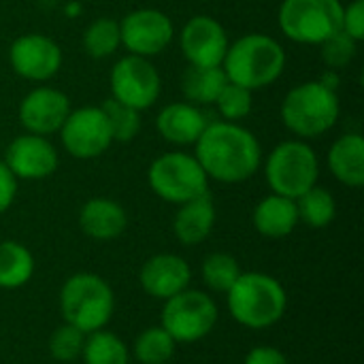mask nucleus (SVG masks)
Returning a JSON list of instances; mask_svg holds the SVG:
<instances>
[{"mask_svg":"<svg viewBox=\"0 0 364 364\" xmlns=\"http://www.w3.org/2000/svg\"><path fill=\"white\" fill-rule=\"evenodd\" d=\"M194 145V158L207 177L220 183L247 181L258 173L262 162L258 139L237 122H209Z\"/></svg>","mask_w":364,"mask_h":364,"instance_id":"f257e3e1","label":"nucleus"},{"mask_svg":"<svg viewBox=\"0 0 364 364\" xmlns=\"http://www.w3.org/2000/svg\"><path fill=\"white\" fill-rule=\"evenodd\" d=\"M222 68L230 83L250 92L269 87L286 68V51L269 34H245L228 45Z\"/></svg>","mask_w":364,"mask_h":364,"instance_id":"f03ea898","label":"nucleus"},{"mask_svg":"<svg viewBox=\"0 0 364 364\" xmlns=\"http://www.w3.org/2000/svg\"><path fill=\"white\" fill-rule=\"evenodd\" d=\"M226 294L232 320L254 331L277 324L288 307L284 286L267 273H241Z\"/></svg>","mask_w":364,"mask_h":364,"instance_id":"7ed1b4c3","label":"nucleus"},{"mask_svg":"<svg viewBox=\"0 0 364 364\" xmlns=\"http://www.w3.org/2000/svg\"><path fill=\"white\" fill-rule=\"evenodd\" d=\"M115 309L111 286L94 273L70 275L60 290V311L66 324L90 335L109 324Z\"/></svg>","mask_w":364,"mask_h":364,"instance_id":"20e7f679","label":"nucleus"},{"mask_svg":"<svg viewBox=\"0 0 364 364\" xmlns=\"http://www.w3.org/2000/svg\"><path fill=\"white\" fill-rule=\"evenodd\" d=\"M339 96L320 81H305L292 87L282 102L284 126L303 139L326 134L339 119Z\"/></svg>","mask_w":364,"mask_h":364,"instance_id":"39448f33","label":"nucleus"},{"mask_svg":"<svg viewBox=\"0 0 364 364\" xmlns=\"http://www.w3.org/2000/svg\"><path fill=\"white\" fill-rule=\"evenodd\" d=\"M264 175L273 194L296 200L318 183L320 162L307 143L284 141L269 154Z\"/></svg>","mask_w":364,"mask_h":364,"instance_id":"423d86ee","label":"nucleus"},{"mask_svg":"<svg viewBox=\"0 0 364 364\" xmlns=\"http://www.w3.org/2000/svg\"><path fill=\"white\" fill-rule=\"evenodd\" d=\"M149 188L166 203L183 205L209 194V177L198 160L183 151H168L156 158L147 173Z\"/></svg>","mask_w":364,"mask_h":364,"instance_id":"0eeeda50","label":"nucleus"},{"mask_svg":"<svg viewBox=\"0 0 364 364\" xmlns=\"http://www.w3.org/2000/svg\"><path fill=\"white\" fill-rule=\"evenodd\" d=\"M341 19L339 0H284L277 17L282 32L301 45H322L341 30Z\"/></svg>","mask_w":364,"mask_h":364,"instance_id":"6e6552de","label":"nucleus"},{"mask_svg":"<svg viewBox=\"0 0 364 364\" xmlns=\"http://www.w3.org/2000/svg\"><path fill=\"white\" fill-rule=\"evenodd\" d=\"M218 322V305L203 290H190L164 301L162 328L175 343H194L205 339Z\"/></svg>","mask_w":364,"mask_h":364,"instance_id":"1a4fd4ad","label":"nucleus"},{"mask_svg":"<svg viewBox=\"0 0 364 364\" xmlns=\"http://www.w3.org/2000/svg\"><path fill=\"white\" fill-rule=\"evenodd\" d=\"M160 75L147 58L128 53L111 70V98L136 111L154 107L160 96Z\"/></svg>","mask_w":364,"mask_h":364,"instance_id":"9d476101","label":"nucleus"},{"mask_svg":"<svg viewBox=\"0 0 364 364\" xmlns=\"http://www.w3.org/2000/svg\"><path fill=\"white\" fill-rule=\"evenodd\" d=\"M60 136L64 149L79 160L98 158L113 143L107 115L100 107H81L70 111L60 128Z\"/></svg>","mask_w":364,"mask_h":364,"instance_id":"9b49d317","label":"nucleus"},{"mask_svg":"<svg viewBox=\"0 0 364 364\" xmlns=\"http://www.w3.org/2000/svg\"><path fill=\"white\" fill-rule=\"evenodd\" d=\"M175 28L166 13L158 9H136L119 21L122 45L141 58L162 53L173 41Z\"/></svg>","mask_w":364,"mask_h":364,"instance_id":"f8f14e48","label":"nucleus"},{"mask_svg":"<svg viewBox=\"0 0 364 364\" xmlns=\"http://www.w3.org/2000/svg\"><path fill=\"white\" fill-rule=\"evenodd\" d=\"M9 62L19 77L28 81H47L58 75L62 66V49L53 38L32 32L13 41Z\"/></svg>","mask_w":364,"mask_h":364,"instance_id":"ddd939ff","label":"nucleus"},{"mask_svg":"<svg viewBox=\"0 0 364 364\" xmlns=\"http://www.w3.org/2000/svg\"><path fill=\"white\" fill-rule=\"evenodd\" d=\"M179 45L192 66H222L228 49V34L218 19L196 15L186 21Z\"/></svg>","mask_w":364,"mask_h":364,"instance_id":"4468645a","label":"nucleus"},{"mask_svg":"<svg viewBox=\"0 0 364 364\" xmlns=\"http://www.w3.org/2000/svg\"><path fill=\"white\" fill-rule=\"evenodd\" d=\"M6 168L15 175V179H45L58 171L60 158L55 147L41 134H21L15 136L4 154Z\"/></svg>","mask_w":364,"mask_h":364,"instance_id":"2eb2a0df","label":"nucleus"},{"mask_svg":"<svg viewBox=\"0 0 364 364\" xmlns=\"http://www.w3.org/2000/svg\"><path fill=\"white\" fill-rule=\"evenodd\" d=\"M70 111V100L64 92L55 87H36L19 102V122L30 134L47 136L60 132Z\"/></svg>","mask_w":364,"mask_h":364,"instance_id":"dca6fc26","label":"nucleus"},{"mask_svg":"<svg viewBox=\"0 0 364 364\" xmlns=\"http://www.w3.org/2000/svg\"><path fill=\"white\" fill-rule=\"evenodd\" d=\"M192 269L177 254H158L151 256L139 275L141 288L158 301H166L190 286Z\"/></svg>","mask_w":364,"mask_h":364,"instance_id":"f3484780","label":"nucleus"},{"mask_svg":"<svg viewBox=\"0 0 364 364\" xmlns=\"http://www.w3.org/2000/svg\"><path fill=\"white\" fill-rule=\"evenodd\" d=\"M211 119L192 102H171L158 117L156 128L160 136L173 145H194Z\"/></svg>","mask_w":364,"mask_h":364,"instance_id":"a211bd4d","label":"nucleus"},{"mask_svg":"<svg viewBox=\"0 0 364 364\" xmlns=\"http://www.w3.org/2000/svg\"><path fill=\"white\" fill-rule=\"evenodd\" d=\"M79 226L90 239L111 241L126 230L128 215L124 207L111 198H92L79 211Z\"/></svg>","mask_w":364,"mask_h":364,"instance_id":"6ab92c4d","label":"nucleus"},{"mask_svg":"<svg viewBox=\"0 0 364 364\" xmlns=\"http://www.w3.org/2000/svg\"><path fill=\"white\" fill-rule=\"evenodd\" d=\"M215 226V205L209 194H203L194 200L179 205V211L173 220V232L183 245L203 243Z\"/></svg>","mask_w":364,"mask_h":364,"instance_id":"aec40b11","label":"nucleus"},{"mask_svg":"<svg viewBox=\"0 0 364 364\" xmlns=\"http://www.w3.org/2000/svg\"><path fill=\"white\" fill-rule=\"evenodd\" d=\"M254 228L267 239H284L294 232L299 224L296 203L292 198L271 194L262 198L252 215Z\"/></svg>","mask_w":364,"mask_h":364,"instance_id":"412c9836","label":"nucleus"},{"mask_svg":"<svg viewBox=\"0 0 364 364\" xmlns=\"http://www.w3.org/2000/svg\"><path fill=\"white\" fill-rule=\"evenodd\" d=\"M328 168L348 188L364 186V139L360 134L339 136L328 151Z\"/></svg>","mask_w":364,"mask_h":364,"instance_id":"4be33fe9","label":"nucleus"},{"mask_svg":"<svg viewBox=\"0 0 364 364\" xmlns=\"http://www.w3.org/2000/svg\"><path fill=\"white\" fill-rule=\"evenodd\" d=\"M228 83L222 66H188L181 75V92L192 105H215L220 92Z\"/></svg>","mask_w":364,"mask_h":364,"instance_id":"5701e85b","label":"nucleus"},{"mask_svg":"<svg viewBox=\"0 0 364 364\" xmlns=\"http://www.w3.org/2000/svg\"><path fill=\"white\" fill-rule=\"evenodd\" d=\"M34 275V258L30 250L17 241H0V288L17 290Z\"/></svg>","mask_w":364,"mask_h":364,"instance_id":"b1692460","label":"nucleus"},{"mask_svg":"<svg viewBox=\"0 0 364 364\" xmlns=\"http://www.w3.org/2000/svg\"><path fill=\"white\" fill-rule=\"evenodd\" d=\"M294 203L299 211V222H303L309 228H326L337 215L335 196L326 188H320V186L309 188Z\"/></svg>","mask_w":364,"mask_h":364,"instance_id":"393cba45","label":"nucleus"},{"mask_svg":"<svg viewBox=\"0 0 364 364\" xmlns=\"http://www.w3.org/2000/svg\"><path fill=\"white\" fill-rule=\"evenodd\" d=\"M81 358L85 364H128L130 352L115 333L100 328L96 333L85 335Z\"/></svg>","mask_w":364,"mask_h":364,"instance_id":"a878e982","label":"nucleus"},{"mask_svg":"<svg viewBox=\"0 0 364 364\" xmlns=\"http://www.w3.org/2000/svg\"><path fill=\"white\" fill-rule=\"evenodd\" d=\"M175 348V339L162 326H151L136 337L132 352L141 364H166L173 358Z\"/></svg>","mask_w":364,"mask_h":364,"instance_id":"bb28decb","label":"nucleus"},{"mask_svg":"<svg viewBox=\"0 0 364 364\" xmlns=\"http://www.w3.org/2000/svg\"><path fill=\"white\" fill-rule=\"evenodd\" d=\"M119 45H122L119 21H115V19L100 17V19L92 21L83 32V49L87 51V55H92L96 60L113 55Z\"/></svg>","mask_w":364,"mask_h":364,"instance_id":"cd10ccee","label":"nucleus"},{"mask_svg":"<svg viewBox=\"0 0 364 364\" xmlns=\"http://www.w3.org/2000/svg\"><path fill=\"white\" fill-rule=\"evenodd\" d=\"M241 273L243 271H241L237 258L230 256V254H224V252L209 254L203 260V269H200V275H203L205 286L209 290L222 292V294H226L232 288V284L239 279Z\"/></svg>","mask_w":364,"mask_h":364,"instance_id":"c85d7f7f","label":"nucleus"},{"mask_svg":"<svg viewBox=\"0 0 364 364\" xmlns=\"http://www.w3.org/2000/svg\"><path fill=\"white\" fill-rule=\"evenodd\" d=\"M100 109L107 115L113 141L130 143L139 134V130H141V111H136V109H132L128 105H122L115 98H107L100 105Z\"/></svg>","mask_w":364,"mask_h":364,"instance_id":"c756f323","label":"nucleus"},{"mask_svg":"<svg viewBox=\"0 0 364 364\" xmlns=\"http://www.w3.org/2000/svg\"><path fill=\"white\" fill-rule=\"evenodd\" d=\"M83 343H85V333H81L79 328L64 322L49 337V354H51L53 360L73 363V360L81 358Z\"/></svg>","mask_w":364,"mask_h":364,"instance_id":"7c9ffc66","label":"nucleus"},{"mask_svg":"<svg viewBox=\"0 0 364 364\" xmlns=\"http://www.w3.org/2000/svg\"><path fill=\"white\" fill-rule=\"evenodd\" d=\"M215 105L224 122H239L252 113V92L228 81L220 92Z\"/></svg>","mask_w":364,"mask_h":364,"instance_id":"2f4dec72","label":"nucleus"},{"mask_svg":"<svg viewBox=\"0 0 364 364\" xmlns=\"http://www.w3.org/2000/svg\"><path fill=\"white\" fill-rule=\"evenodd\" d=\"M322 60L331 70H339L343 66H348L358 51V41H354L350 34H346L343 30H339L337 34H333L331 38H326L322 45Z\"/></svg>","mask_w":364,"mask_h":364,"instance_id":"473e14b6","label":"nucleus"},{"mask_svg":"<svg viewBox=\"0 0 364 364\" xmlns=\"http://www.w3.org/2000/svg\"><path fill=\"white\" fill-rule=\"evenodd\" d=\"M341 30L358 43L364 41V0H352L348 6H343Z\"/></svg>","mask_w":364,"mask_h":364,"instance_id":"72a5a7b5","label":"nucleus"},{"mask_svg":"<svg viewBox=\"0 0 364 364\" xmlns=\"http://www.w3.org/2000/svg\"><path fill=\"white\" fill-rule=\"evenodd\" d=\"M15 194H17V179L0 160V213H4L13 205Z\"/></svg>","mask_w":364,"mask_h":364,"instance_id":"f704fd0d","label":"nucleus"},{"mask_svg":"<svg viewBox=\"0 0 364 364\" xmlns=\"http://www.w3.org/2000/svg\"><path fill=\"white\" fill-rule=\"evenodd\" d=\"M243 364H290L286 354L279 352L277 348H271V346H258V348H252L245 356V363Z\"/></svg>","mask_w":364,"mask_h":364,"instance_id":"c9c22d12","label":"nucleus"},{"mask_svg":"<svg viewBox=\"0 0 364 364\" xmlns=\"http://www.w3.org/2000/svg\"><path fill=\"white\" fill-rule=\"evenodd\" d=\"M0 149H2V145H0Z\"/></svg>","mask_w":364,"mask_h":364,"instance_id":"e433bc0d","label":"nucleus"}]
</instances>
